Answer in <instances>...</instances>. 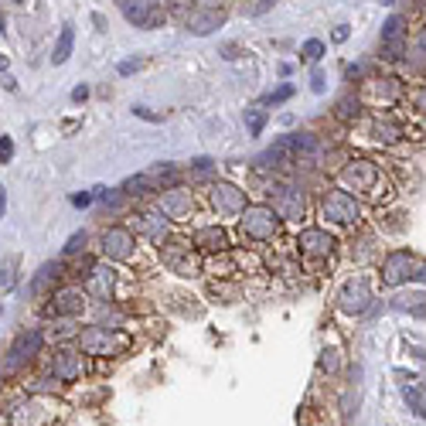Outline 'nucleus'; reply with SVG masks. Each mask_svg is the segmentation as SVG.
I'll list each match as a JSON object with an SVG mask.
<instances>
[{
  "mask_svg": "<svg viewBox=\"0 0 426 426\" xmlns=\"http://www.w3.org/2000/svg\"><path fill=\"white\" fill-rule=\"evenodd\" d=\"M368 256H375V239H372V235H365V239L358 243V263H365Z\"/></svg>",
  "mask_w": 426,
  "mask_h": 426,
  "instance_id": "nucleus-40",
  "label": "nucleus"
},
{
  "mask_svg": "<svg viewBox=\"0 0 426 426\" xmlns=\"http://www.w3.org/2000/svg\"><path fill=\"white\" fill-rule=\"evenodd\" d=\"M379 4H385V7H392V4H396V0H379Z\"/></svg>",
  "mask_w": 426,
  "mask_h": 426,
  "instance_id": "nucleus-56",
  "label": "nucleus"
},
{
  "mask_svg": "<svg viewBox=\"0 0 426 426\" xmlns=\"http://www.w3.org/2000/svg\"><path fill=\"white\" fill-rule=\"evenodd\" d=\"M280 228H283V218L266 201L245 205L243 212H239V232H243V239H249V243H273L276 235H280Z\"/></svg>",
  "mask_w": 426,
  "mask_h": 426,
  "instance_id": "nucleus-2",
  "label": "nucleus"
},
{
  "mask_svg": "<svg viewBox=\"0 0 426 426\" xmlns=\"http://www.w3.org/2000/svg\"><path fill=\"white\" fill-rule=\"evenodd\" d=\"M89 99V86H76L72 89V103H86Z\"/></svg>",
  "mask_w": 426,
  "mask_h": 426,
  "instance_id": "nucleus-48",
  "label": "nucleus"
},
{
  "mask_svg": "<svg viewBox=\"0 0 426 426\" xmlns=\"http://www.w3.org/2000/svg\"><path fill=\"white\" fill-rule=\"evenodd\" d=\"M410 55V38H379V61H402Z\"/></svg>",
  "mask_w": 426,
  "mask_h": 426,
  "instance_id": "nucleus-28",
  "label": "nucleus"
},
{
  "mask_svg": "<svg viewBox=\"0 0 426 426\" xmlns=\"http://www.w3.org/2000/svg\"><path fill=\"white\" fill-rule=\"evenodd\" d=\"M14 4H24V0H14Z\"/></svg>",
  "mask_w": 426,
  "mask_h": 426,
  "instance_id": "nucleus-57",
  "label": "nucleus"
},
{
  "mask_svg": "<svg viewBox=\"0 0 426 426\" xmlns=\"http://www.w3.org/2000/svg\"><path fill=\"white\" fill-rule=\"evenodd\" d=\"M335 300H338V310H341V314H348V318H362V314H368L372 304H375V290H372V283H368V276H351V280L341 283Z\"/></svg>",
  "mask_w": 426,
  "mask_h": 426,
  "instance_id": "nucleus-5",
  "label": "nucleus"
},
{
  "mask_svg": "<svg viewBox=\"0 0 426 426\" xmlns=\"http://www.w3.org/2000/svg\"><path fill=\"white\" fill-rule=\"evenodd\" d=\"M4 212H7V191L0 188V218H4Z\"/></svg>",
  "mask_w": 426,
  "mask_h": 426,
  "instance_id": "nucleus-54",
  "label": "nucleus"
},
{
  "mask_svg": "<svg viewBox=\"0 0 426 426\" xmlns=\"http://www.w3.org/2000/svg\"><path fill=\"white\" fill-rule=\"evenodd\" d=\"M293 164H297V151H293V143H290V133L273 140V147H266V151L256 157V171H270V174L287 171V168H293Z\"/></svg>",
  "mask_w": 426,
  "mask_h": 426,
  "instance_id": "nucleus-15",
  "label": "nucleus"
},
{
  "mask_svg": "<svg viewBox=\"0 0 426 426\" xmlns=\"http://www.w3.org/2000/svg\"><path fill=\"white\" fill-rule=\"evenodd\" d=\"M300 55H304V61H310V65H318L324 55H328V45L320 41V38H307L304 45H300Z\"/></svg>",
  "mask_w": 426,
  "mask_h": 426,
  "instance_id": "nucleus-32",
  "label": "nucleus"
},
{
  "mask_svg": "<svg viewBox=\"0 0 426 426\" xmlns=\"http://www.w3.org/2000/svg\"><path fill=\"white\" fill-rule=\"evenodd\" d=\"M412 280L426 283V259H420V263H416V273H412Z\"/></svg>",
  "mask_w": 426,
  "mask_h": 426,
  "instance_id": "nucleus-50",
  "label": "nucleus"
},
{
  "mask_svg": "<svg viewBox=\"0 0 426 426\" xmlns=\"http://www.w3.org/2000/svg\"><path fill=\"white\" fill-rule=\"evenodd\" d=\"M310 89L324 92V72H320V69H314V76H310Z\"/></svg>",
  "mask_w": 426,
  "mask_h": 426,
  "instance_id": "nucleus-47",
  "label": "nucleus"
},
{
  "mask_svg": "<svg viewBox=\"0 0 426 426\" xmlns=\"http://www.w3.org/2000/svg\"><path fill=\"white\" fill-rule=\"evenodd\" d=\"M228 0H198V4H195V7H225Z\"/></svg>",
  "mask_w": 426,
  "mask_h": 426,
  "instance_id": "nucleus-52",
  "label": "nucleus"
},
{
  "mask_svg": "<svg viewBox=\"0 0 426 426\" xmlns=\"http://www.w3.org/2000/svg\"><path fill=\"white\" fill-rule=\"evenodd\" d=\"M402 304L399 307H406L412 318H426V293H412V297H399Z\"/></svg>",
  "mask_w": 426,
  "mask_h": 426,
  "instance_id": "nucleus-34",
  "label": "nucleus"
},
{
  "mask_svg": "<svg viewBox=\"0 0 426 426\" xmlns=\"http://www.w3.org/2000/svg\"><path fill=\"white\" fill-rule=\"evenodd\" d=\"M140 69H143V61H140V59H126V61L116 65V72H120V76H133V72H140Z\"/></svg>",
  "mask_w": 426,
  "mask_h": 426,
  "instance_id": "nucleus-41",
  "label": "nucleus"
},
{
  "mask_svg": "<svg viewBox=\"0 0 426 426\" xmlns=\"http://www.w3.org/2000/svg\"><path fill=\"white\" fill-rule=\"evenodd\" d=\"M320 365L328 368V372H335V368H338V351H324V358H320Z\"/></svg>",
  "mask_w": 426,
  "mask_h": 426,
  "instance_id": "nucleus-46",
  "label": "nucleus"
},
{
  "mask_svg": "<svg viewBox=\"0 0 426 426\" xmlns=\"http://www.w3.org/2000/svg\"><path fill=\"white\" fill-rule=\"evenodd\" d=\"M191 245L198 253H225L228 245H232V239H228V232L222 225H201V228H195Z\"/></svg>",
  "mask_w": 426,
  "mask_h": 426,
  "instance_id": "nucleus-20",
  "label": "nucleus"
},
{
  "mask_svg": "<svg viewBox=\"0 0 426 426\" xmlns=\"http://www.w3.org/2000/svg\"><path fill=\"white\" fill-rule=\"evenodd\" d=\"M113 287H116V276H113V270H103V266H92V273L82 283V290L89 293V300H99V304H106L113 297Z\"/></svg>",
  "mask_w": 426,
  "mask_h": 426,
  "instance_id": "nucleus-21",
  "label": "nucleus"
},
{
  "mask_svg": "<svg viewBox=\"0 0 426 426\" xmlns=\"http://www.w3.org/2000/svg\"><path fill=\"white\" fill-rule=\"evenodd\" d=\"M338 178H341V188H345V191H355V195H362V198H368V201L385 198V191H389V181H385L382 168L375 161H368V157H351Z\"/></svg>",
  "mask_w": 426,
  "mask_h": 426,
  "instance_id": "nucleus-1",
  "label": "nucleus"
},
{
  "mask_svg": "<svg viewBox=\"0 0 426 426\" xmlns=\"http://www.w3.org/2000/svg\"><path fill=\"white\" fill-rule=\"evenodd\" d=\"M164 249V263H168L171 270L178 276H198L201 273V259H198V249L191 243H161Z\"/></svg>",
  "mask_w": 426,
  "mask_h": 426,
  "instance_id": "nucleus-12",
  "label": "nucleus"
},
{
  "mask_svg": "<svg viewBox=\"0 0 426 426\" xmlns=\"http://www.w3.org/2000/svg\"><path fill=\"white\" fill-rule=\"evenodd\" d=\"M348 34H351V31H348V24H338V28H335V34H331V38H335L338 45H341V41H348Z\"/></svg>",
  "mask_w": 426,
  "mask_h": 426,
  "instance_id": "nucleus-49",
  "label": "nucleus"
},
{
  "mask_svg": "<svg viewBox=\"0 0 426 426\" xmlns=\"http://www.w3.org/2000/svg\"><path fill=\"white\" fill-rule=\"evenodd\" d=\"M4 69H7V55H0V72H4Z\"/></svg>",
  "mask_w": 426,
  "mask_h": 426,
  "instance_id": "nucleus-55",
  "label": "nucleus"
},
{
  "mask_svg": "<svg viewBox=\"0 0 426 426\" xmlns=\"http://www.w3.org/2000/svg\"><path fill=\"white\" fill-rule=\"evenodd\" d=\"M99 243H103V256L113 259V263H130V259L137 256V235H133V228L109 225Z\"/></svg>",
  "mask_w": 426,
  "mask_h": 426,
  "instance_id": "nucleus-10",
  "label": "nucleus"
},
{
  "mask_svg": "<svg viewBox=\"0 0 426 426\" xmlns=\"http://www.w3.org/2000/svg\"><path fill=\"white\" fill-rule=\"evenodd\" d=\"M266 120H270V113L263 106H249L245 109V126H249V137H259L263 130H266Z\"/></svg>",
  "mask_w": 426,
  "mask_h": 426,
  "instance_id": "nucleus-31",
  "label": "nucleus"
},
{
  "mask_svg": "<svg viewBox=\"0 0 426 426\" xmlns=\"http://www.w3.org/2000/svg\"><path fill=\"white\" fill-rule=\"evenodd\" d=\"M72 205H76V208H89V205H92V191H78V195H72Z\"/></svg>",
  "mask_w": 426,
  "mask_h": 426,
  "instance_id": "nucleus-44",
  "label": "nucleus"
},
{
  "mask_svg": "<svg viewBox=\"0 0 426 426\" xmlns=\"http://www.w3.org/2000/svg\"><path fill=\"white\" fill-rule=\"evenodd\" d=\"M133 116H140V120H147V123H164V113H151L147 106H133Z\"/></svg>",
  "mask_w": 426,
  "mask_h": 426,
  "instance_id": "nucleus-42",
  "label": "nucleus"
},
{
  "mask_svg": "<svg viewBox=\"0 0 426 426\" xmlns=\"http://www.w3.org/2000/svg\"><path fill=\"white\" fill-rule=\"evenodd\" d=\"M416 253L412 249H389L385 256H382V266H379V280L382 287L396 290L402 283H410L412 273H416Z\"/></svg>",
  "mask_w": 426,
  "mask_h": 426,
  "instance_id": "nucleus-7",
  "label": "nucleus"
},
{
  "mask_svg": "<svg viewBox=\"0 0 426 426\" xmlns=\"http://www.w3.org/2000/svg\"><path fill=\"white\" fill-rule=\"evenodd\" d=\"M120 191H123V198H143V195L153 191V184L147 174H133V178H126V181L120 184Z\"/></svg>",
  "mask_w": 426,
  "mask_h": 426,
  "instance_id": "nucleus-29",
  "label": "nucleus"
},
{
  "mask_svg": "<svg viewBox=\"0 0 426 426\" xmlns=\"http://www.w3.org/2000/svg\"><path fill=\"white\" fill-rule=\"evenodd\" d=\"M59 276H61V263H45V266L38 270V276L31 280V293H34V297L55 293V283H59Z\"/></svg>",
  "mask_w": 426,
  "mask_h": 426,
  "instance_id": "nucleus-24",
  "label": "nucleus"
},
{
  "mask_svg": "<svg viewBox=\"0 0 426 426\" xmlns=\"http://www.w3.org/2000/svg\"><path fill=\"white\" fill-rule=\"evenodd\" d=\"M147 178H151L153 191H164V188L181 184V168H178V164H157V168L147 171Z\"/></svg>",
  "mask_w": 426,
  "mask_h": 426,
  "instance_id": "nucleus-25",
  "label": "nucleus"
},
{
  "mask_svg": "<svg viewBox=\"0 0 426 426\" xmlns=\"http://www.w3.org/2000/svg\"><path fill=\"white\" fill-rule=\"evenodd\" d=\"M335 235L328 232V228H300V235H297V249H300V256L304 259H331L335 253Z\"/></svg>",
  "mask_w": 426,
  "mask_h": 426,
  "instance_id": "nucleus-13",
  "label": "nucleus"
},
{
  "mask_svg": "<svg viewBox=\"0 0 426 426\" xmlns=\"http://www.w3.org/2000/svg\"><path fill=\"white\" fill-rule=\"evenodd\" d=\"M293 92H297L293 86H280V89H273V92H266V96H263V106H280V103H287Z\"/></svg>",
  "mask_w": 426,
  "mask_h": 426,
  "instance_id": "nucleus-37",
  "label": "nucleus"
},
{
  "mask_svg": "<svg viewBox=\"0 0 426 426\" xmlns=\"http://www.w3.org/2000/svg\"><path fill=\"white\" fill-rule=\"evenodd\" d=\"M372 76H375V72H372V65H365V61H362V65H348V69H345V82H368Z\"/></svg>",
  "mask_w": 426,
  "mask_h": 426,
  "instance_id": "nucleus-36",
  "label": "nucleus"
},
{
  "mask_svg": "<svg viewBox=\"0 0 426 426\" xmlns=\"http://www.w3.org/2000/svg\"><path fill=\"white\" fill-rule=\"evenodd\" d=\"M86 243H89V232H76V235H69V243H65V256H78V253H86Z\"/></svg>",
  "mask_w": 426,
  "mask_h": 426,
  "instance_id": "nucleus-38",
  "label": "nucleus"
},
{
  "mask_svg": "<svg viewBox=\"0 0 426 426\" xmlns=\"http://www.w3.org/2000/svg\"><path fill=\"white\" fill-rule=\"evenodd\" d=\"M280 0H249V4H243V14L245 17H263L266 11H273Z\"/></svg>",
  "mask_w": 426,
  "mask_h": 426,
  "instance_id": "nucleus-35",
  "label": "nucleus"
},
{
  "mask_svg": "<svg viewBox=\"0 0 426 426\" xmlns=\"http://www.w3.org/2000/svg\"><path fill=\"white\" fill-rule=\"evenodd\" d=\"M406 24H410V21H406L402 14H392L385 24H382L379 38H410V34H406Z\"/></svg>",
  "mask_w": 426,
  "mask_h": 426,
  "instance_id": "nucleus-33",
  "label": "nucleus"
},
{
  "mask_svg": "<svg viewBox=\"0 0 426 426\" xmlns=\"http://www.w3.org/2000/svg\"><path fill=\"white\" fill-rule=\"evenodd\" d=\"M157 212L164 215L168 222H188L195 215V191L184 188V184H174V188H164L157 195Z\"/></svg>",
  "mask_w": 426,
  "mask_h": 426,
  "instance_id": "nucleus-8",
  "label": "nucleus"
},
{
  "mask_svg": "<svg viewBox=\"0 0 426 426\" xmlns=\"http://www.w3.org/2000/svg\"><path fill=\"white\" fill-rule=\"evenodd\" d=\"M362 96H355V92H345L341 99L335 103V116L341 123H355V120H362Z\"/></svg>",
  "mask_w": 426,
  "mask_h": 426,
  "instance_id": "nucleus-26",
  "label": "nucleus"
},
{
  "mask_svg": "<svg viewBox=\"0 0 426 426\" xmlns=\"http://www.w3.org/2000/svg\"><path fill=\"white\" fill-rule=\"evenodd\" d=\"M45 348V335L38 328H28L11 341V351H7V372H17L21 365H28L31 358H38Z\"/></svg>",
  "mask_w": 426,
  "mask_h": 426,
  "instance_id": "nucleus-11",
  "label": "nucleus"
},
{
  "mask_svg": "<svg viewBox=\"0 0 426 426\" xmlns=\"http://www.w3.org/2000/svg\"><path fill=\"white\" fill-rule=\"evenodd\" d=\"M208 201H212V208L218 215L239 218V212L249 205V191L239 188V184H232V181H215L212 188H208Z\"/></svg>",
  "mask_w": 426,
  "mask_h": 426,
  "instance_id": "nucleus-9",
  "label": "nucleus"
},
{
  "mask_svg": "<svg viewBox=\"0 0 426 426\" xmlns=\"http://www.w3.org/2000/svg\"><path fill=\"white\" fill-rule=\"evenodd\" d=\"M239 55H243V45H235V41H228V45H222V59L235 61Z\"/></svg>",
  "mask_w": 426,
  "mask_h": 426,
  "instance_id": "nucleus-43",
  "label": "nucleus"
},
{
  "mask_svg": "<svg viewBox=\"0 0 426 426\" xmlns=\"http://www.w3.org/2000/svg\"><path fill=\"white\" fill-rule=\"evenodd\" d=\"M76 341H78V351H82V355H92V358H109V355L123 351V345H126V341L116 335V328H103V324L82 328Z\"/></svg>",
  "mask_w": 426,
  "mask_h": 426,
  "instance_id": "nucleus-6",
  "label": "nucleus"
},
{
  "mask_svg": "<svg viewBox=\"0 0 426 426\" xmlns=\"http://www.w3.org/2000/svg\"><path fill=\"white\" fill-rule=\"evenodd\" d=\"M72 48H76V24L65 21L59 38H55V48H51V65H65V61L72 59Z\"/></svg>",
  "mask_w": 426,
  "mask_h": 426,
  "instance_id": "nucleus-23",
  "label": "nucleus"
},
{
  "mask_svg": "<svg viewBox=\"0 0 426 426\" xmlns=\"http://www.w3.org/2000/svg\"><path fill=\"white\" fill-rule=\"evenodd\" d=\"M48 423V412L41 402H28L11 416V426H45Z\"/></svg>",
  "mask_w": 426,
  "mask_h": 426,
  "instance_id": "nucleus-27",
  "label": "nucleus"
},
{
  "mask_svg": "<svg viewBox=\"0 0 426 426\" xmlns=\"http://www.w3.org/2000/svg\"><path fill=\"white\" fill-rule=\"evenodd\" d=\"M320 218L331 222V225H341V228L358 225V222H362V201L355 198L351 191H345V188H331V191H324V198H320Z\"/></svg>",
  "mask_w": 426,
  "mask_h": 426,
  "instance_id": "nucleus-3",
  "label": "nucleus"
},
{
  "mask_svg": "<svg viewBox=\"0 0 426 426\" xmlns=\"http://www.w3.org/2000/svg\"><path fill=\"white\" fill-rule=\"evenodd\" d=\"M416 48H420V51L426 55V24H423L420 31H416Z\"/></svg>",
  "mask_w": 426,
  "mask_h": 426,
  "instance_id": "nucleus-51",
  "label": "nucleus"
},
{
  "mask_svg": "<svg viewBox=\"0 0 426 426\" xmlns=\"http://www.w3.org/2000/svg\"><path fill=\"white\" fill-rule=\"evenodd\" d=\"M225 11L222 7H191L188 14H184V31L188 34H195V38H208L215 31L225 24Z\"/></svg>",
  "mask_w": 426,
  "mask_h": 426,
  "instance_id": "nucleus-14",
  "label": "nucleus"
},
{
  "mask_svg": "<svg viewBox=\"0 0 426 426\" xmlns=\"http://www.w3.org/2000/svg\"><path fill=\"white\" fill-rule=\"evenodd\" d=\"M51 375L59 382H76L82 379V351L72 348H59L51 358Z\"/></svg>",
  "mask_w": 426,
  "mask_h": 426,
  "instance_id": "nucleus-19",
  "label": "nucleus"
},
{
  "mask_svg": "<svg viewBox=\"0 0 426 426\" xmlns=\"http://www.w3.org/2000/svg\"><path fill=\"white\" fill-rule=\"evenodd\" d=\"M402 399L410 402V410H416V416L426 420V389L423 385H402Z\"/></svg>",
  "mask_w": 426,
  "mask_h": 426,
  "instance_id": "nucleus-30",
  "label": "nucleus"
},
{
  "mask_svg": "<svg viewBox=\"0 0 426 426\" xmlns=\"http://www.w3.org/2000/svg\"><path fill=\"white\" fill-rule=\"evenodd\" d=\"M89 304V293L82 287H59L51 293V304H48V314L55 318H78Z\"/></svg>",
  "mask_w": 426,
  "mask_h": 426,
  "instance_id": "nucleus-16",
  "label": "nucleus"
},
{
  "mask_svg": "<svg viewBox=\"0 0 426 426\" xmlns=\"http://www.w3.org/2000/svg\"><path fill=\"white\" fill-rule=\"evenodd\" d=\"M168 218L157 212V208H143V212L133 215V232L137 235H147V239H153V243H164L168 239Z\"/></svg>",
  "mask_w": 426,
  "mask_h": 426,
  "instance_id": "nucleus-18",
  "label": "nucleus"
},
{
  "mask_svg": "<svg viewBox=\"0 0 426 426\" xmlns=\"http://www.w3.org/2000/svg\"><path fill=\"white\" fill-rule=\"evenodd\" d=\"M92 24H96L99 31H106V17H103V14H92Z\"/></svg>",
  "mask_w": 426,
  "mask_h": 426,
  "instance_id": "nucleus-53",
  "label": "nucleus"
},
{
  "mask_svg": "<svg viewBox=\"0 0 426 426\" xmlns=\"http://www.w3.org/2000/svg\"><path fill=\"white\" fill-rule=\"evenodd\" d=\"M406 137V126H402V123H396L392 120V116H375V120H372V140H375V143H385V147H389V143H399V140Z\"/></svg>",
  "mask_w": 426,
  "mask_h": 426,
  "instance_id": "nucleus-22",
  "label": "nucleus"
},
{
  "mask_svg": "<svg viewBox=\"0 0 426 426\" xmlns=\"http://www.w3.org/2000/svg\"><path fill=\"white\" fill-rule=\"evenodd\" d=\"M402 82L392 76H372L368 82H362V103L372 99V103H382V106H392L402 99Z\"/></svg>",
  "mask_w": 426,
  "mask_h": 426,
  "instance_id": "nucleus-17",
  "label": "nucleus"
},
{
  "mask_svg": "<svg viewBox=\"0 0 426 426\" xmlns=\"http://www.w3.org/2000/svg\"><path fill=\"white\" fill-rule=\"evenodd\" d=\"M266 205L273 208L283 222H304L307 218V191L300 184H270Z\"/></svg>",
  "mask_w": 426,
  "mask_h": 426,
  "instance_id": "nucleus-4",
  "label": "nucleus"
},
{
  "mask_svg": "<svg viewBox=\"0 0 426 426\" xmlns=\"http://www.w3.org/2000/svg\"><path fill=\"white\" fill-rule=\"evenodd\" d=\"M14 161V140L0 137V164H11Z\"/></svg>",
  "mask_w": 426,
  "mask_h": 426,
  "instance_id": "nucleus-39",
  "label": "nucleus"
},
{
  "mask_svg": "<svg viewBox=\"0 0 426 426\" xmlns=\"http://www.w3.org/2000/svg\"><path fill=\"white\" fill-rule=\"evenodd\" d=\"M412 106L420 109V113H426V86H420V89L412 92Z\"/></svg>",
  "mask_w": 426,
  "mask_h": 426,
  "instance_id": "nucleus-45",
  "label": "nucleus"
}]
</instances>
